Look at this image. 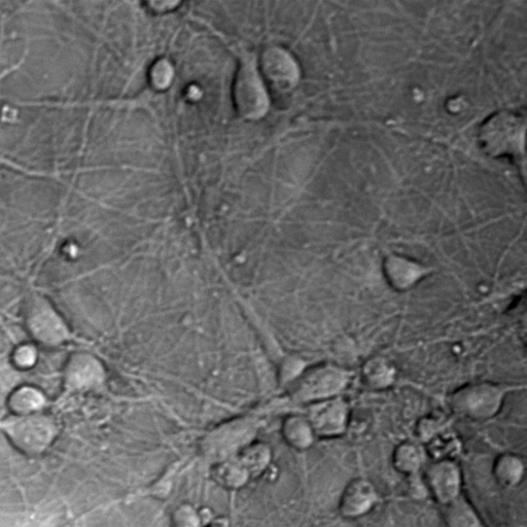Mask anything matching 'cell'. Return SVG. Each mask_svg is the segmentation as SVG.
Instances as JSON below:
<instances>
[{
	"mask_svg": "<svg viewBox=\"0 0 527 527\" xmlns=\"http://www.w3.org/2000/svg\"><path fill=\"white\" fill-rule=\"evenodd\" d=\"M205 527H228V525H227V521L226 520H223V519L219 520L218 519V520L214 521L213 523L208 524Z\"/></svg>",
	"mask_w": 527,
	"mask_h": 527,
	"instance_id": "cb8c5ba5",
	"label": "cell"
},
{
	"mask_svg": "<svg viewBox=\"0 0 527 527\" xmlns=\"http://www.w3.org/2000/svg\"><path fill=\"white\" fill-rule=\"evenodd\" d=\"M383 271L388 283L400 292L412 288L429 272L428 268L401 256L386 258Z\"/></svg>",
	"mask_w": 527,
	"mask_h": 527,
	"instance_id": "4fadbf2b",
	"label": "cell"
},
{
	"mask_svg": "<svg viewBox=\"0 0 527 527\" xmlns=\"http://www.w3.org/2000/svg\"><path fill=\"white\" fill-rule=\"evenodd\" d=\"M58 419L46 411L0 419L2 433L24 455L40 456L46 453L60 435Z\"/></svg>",
	"mask_w": 527,
	"mask_h": 527,
	"instance_id": "6da1fadb",
	"label": "cell"
},
{
	"mask_svg": "<svg viewBox=\"0 0 527 527\" xmlns=\"http://www.w3.org/2000/svg\"><path fill=\"white\" fill-rule=\"evenodd\" d=\"M525 118L512 112L491 117L480 131V143L486 154L519 162L524 159Z\"/></svg>",
	"mask_w": 527,
	"mask_h": 527,
	"instance_id": "3957f363",
	"label": "cell"
},
{
	"mask_svg": "<svg viewBox=\"0 0 527 527\" xmlns=\"http://www.w3.org/2000/svg\"><path fill=\"white\" fill-rule=\"evenodd\" d=\"M11 414L25 415L46 411L48 398L32 385H21L15 389L7 400Z\"/></svg>",
	"mask_w": 527,
	"mask_h": 527,
	"instance_id": "5bb4252c",
	"label": "cell"
},
{
	"mask_svg": "<svg viewBox=\"0 0 527 527\" xmlns=\"http://www.w3.org/2000/svg\"><path fill=\"white\" fill-rule=\"evenodd\" d=\"M283 434L287 443L298 450L309 448L315 437L307 418L300 416H292L286 420Z\"/></svg>",
	"mask_w": 527,
	"mask_h": 527,
	"instance_id": "d6986e66",
	"label": "cell"
},
{
	"mask_svg": "<svg viewBox=\"0 0 527 527\" xmlns=\"http://www.w3.org/2000/svg\"><path fill=\"white\" fill-rule=\"evenodd\" d=\"M213 477L218 484L236 489L247 484L253 475L235 455L230 460L215 464Z\"/></svg>",
	"mask_w": 527,
	"mask_h": 527,
	"instance_id": "ac0fdd59",
	"label": "cell"
},
{
	"mask_svg": "<svg viewBox=\"0 0 527 527\" xmlns=\"http://www.w3.org/2000/svg\"><path fill=\"white\" fill-rule=\"evenodd\" d=\"M35 360H37V353L33 346L23 345L16 349L14 361L19 368H30L34 365Z\"/></svg>",
	"mask_w": 527,
	"mask_h": 527,
	"instance_id": "603a6c76",
	"label": "cell"
},
{
	"mask_svg": "<svg viewBox=\"0 0 527 527\" xmlns=\"http://www.w3.org/2000/svg\"><path fill=\"white\" fill-rule=\"evenodd\" d=\"M525 474V463L519 455L504 453L498 456L493 466L495 480L505 488H512L521 483Z\"/></svg>",
	"mask_w": 527,
	"mask_h": 527,
	"instance_id": "2e32d148",
	"label": "cell"
},
{
	"mask_svg": "<svg viewBox=\"0 0 527 527\" xmlns=\"http://www.w3.org/2000/svg\"><path fill=\"white\" fill-rule=\"evenodd\" d=\"M24 325L30 339L47 348H58L76 339L64 316L40 292L33 291L27 297Z\"/></svg>",
	"mask_w": 527,
	"mask_h": 527,
	"instance_id": "7a4b0ae2",
	"label": "cell"
},
{
	"mask_svg": "<svg viewBox=\"0 0 527 527\" xmlns=\"http://www.w3.org/2000/svg\"><path fill=\"white\" fill-rule=\"evenodd\" d=\"M507 390L493 383H475L455 392L451 406L456 413L474 420L494 417L501 409Z\"/></svg>",
	"mask_w": 527,
	"mask_h": 527,
	"instance_id": "277c9868",
	"label": "cell"
},
{
	"mask_svg": "<svg viewBox=\"0 0 527 527\" xmlns=\"http://www.w3.org/2000/svg\"><path fill=\"white\" fill-rule=\"evenodd\" d=\"M256 428L252 421L241 419L228 423L210 433L202 444V451L216 464L234 458L252 444Z\"/></svg>",
	"mask_w": 527,
	"mask_h": 527,
	"instance_id": "5b68a950",
	"label": "cell"
},
{
	"mask_svg": "<svg viewBox=\"0 0 527 527\" xmlns=\"http://www.w3.org/2000/svg\"><path fill=\"white\" fill-rule=\"evenodd\" d=\"M346 382L347 374L337 367H314L297 379L293 396L301 402H321L335 398L344 389Z\"/></svg>",
	"mask_w": 527,
	"mask_h": 527,
	"instance_id": "8992f818",
	"label": "cell"
},
{
	"mask_svg": "<svg viewBox=\"0 0 527 527\" xmlns=\"http://www.w3.org/2000/svg\"><path fill=\"white\" fill-rule=\"evenodd\" d=\"M428 494L442 507L462 495L463 475L453 461L443 459L431 464L424 476Z\"/></svg>",
	"mask_w": 527,
	"mask_h": 527,
	"instance_id": "ba28073f",
	"label": "cell"
},
{
	"mask_svg": "<svg viewBox=\"0 0 527 527\" xmlns=\"http://www.w3.org/2000/svg\"><path fill=\"white\" fill-rule=\"evenodd\" d=\"M261 68L265 79L278 90H290L299 80L298 65L283 49L267 50L262 56Z\"/></svg>",
	"mask_w": 527,
	"mask_h": 527,
	"instance_id": "8fae6325",
	"label": "cell"
},
{
	"mask_svg": "<svg viewBox=\"0 0 527 527\" xmlns=\"http://www.w3.org/2000/svg\"><path fill=\"white\" fill-rule=\"evenodd\" d=\"M103 378L99 362L87 354L69 357L63 369L62 383L64 396L88 392Z\"/></svg>",
	"mask_w": 527,
	"mask_h": 527,
	"instance_id": "30bf717a",
	"label": "cell"
},
{
	"mask_svg": "<svg viewBox=\"0 0 527 527\" xmlns=\"http://www.w3.org/2000/svg\"><path fill=\"white\" fill-rule=\"evenodd\" d=\"M367 383L374 389L388 388L395 378V370L385 361L375 359L369 361L364 368Z\"/></svg>",
	"mask_w": 527,
	"mask_h": 527,
	"instance_id": "ffe728a7",
	"label": "cell"
},
{
	"mask_svg": "<svg viewBox=\"0 0 527 527\" xmlns=\"http://www.w3.org/2000/svg\"><path fill=\"white\" fill-rule=\"evenodd\" d=\"M378 502L375 486L365 478L351 480L344 488L338 510L342 517L356 519L368 514Z\"/></svg>",
	"mask_w": 527,
	"mask_h": 527,
	"instance_id": "7c38bea8",
	"label": "cell"
},
{
	"mask_svg": "<svg viewBox=\"0 0 527 527\" xmlns=\"http://www.w3.org/2000/svg\"><path fill=\"white\" fill-rule=\"evenodd\" d=\"M173 525L174 527H200V518L192 507L184 505L174 512Z\"/></svg>",
	"mask_w": 527,
	"mask_h": 527,
	"instance_id": "44dd1931",
	"label": "cell"
},
{
	"mask_svg": "<svg viewBox=\"0 0 527 527\" xmlns=\"http://www.w3.org/2000/svg\"><path fill=\"white\" fill-rule=\"evenodd\" d=\"M447 527H486L471 502L463 495L443 506Z\"/></svg>",
	"mask_w": 527,
	"mask_h": 527,
	"instance_id": "9a60e30c",
	"label": "cell"
},
{
	"mask_svg": "<svg viewBox=\"0 0 527 527\" xmlns=\"http://www.w3.org/2000/svg\"><path fill=\"white\" fill-rule=\"evenodd\" d=\"M425 462V452L418 444L403 442L393 454V465L396 471L410 477L419 473Z\"/></svg>",
	"mask_w": 527,
	"mask_h": 527,
	"instance_id": "e0dca14e",
	"label": "cell"
},
{
	"mask_svg": "<svg viewBox=\"0 0 527 527\" xmlns=\"http://www.w3.org/2000/svg\"><path fill=\"white\" fill-rule=\"evenodd\" d=\"M348 416L346 402L331 398L314 403L309 410L307 420L315 436L335 438L346 431Z\"/></svg>",
	"mask_w": 527,
	"mask_h": 527,
	"instance_id": "9c48e42d",
	"label": "cell"
},
{
	"mask_svg": "<svg viewBox=\"0 0 527 527\" xmlns=\"http://www.w3.org/2000/svg\"><path fill=\"white\" fill-rule=\"evenodd\" d=\"M152 83L158 89L166 88L172 79V70L170 64L166 61L158 62L152 69Z\"/></svg>",
	"mask_w": 527,
	"mask_h": 527,
	"instance_id": "7402d4cb",
	"label": "cell"
},
{
	"mask_svg": "<svg viewBox=\"0 0 527 527\" xmlns=\"http://www.w3.org/2000/svg\"><path fill=\"white\" fill-rule=\"evenodd\" d=\"M234 102L238 113L250 120L260 119L268 111L269 100L266 89L257 69L251 63H244L237 73Z\"/></svg>",
	"mask_w": 527,
	"mask_h": 527,
	"instance_id": "52a82bcc",
	"label": "cell"
}]
</instances>
